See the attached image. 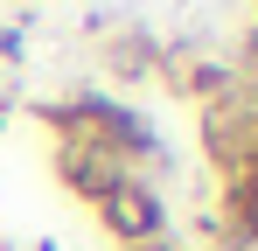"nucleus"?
<instances>
[{
    "label": "nucleus",
    "mask_w": 258,
    "mask_h": 251,
    "mask_svg": "<svg viewBox=\"0 0 258 251\" xmlns=\"http://www.w3.org/2000/svg\"><path fill=\"white\" fill-rule=\"evenodd\" d=\"M35 119L56 133V140H84V147H98V154H112V161L140 167V161H161V133L140 119L133 105H119V98H98V91H84V98H63V105H35Z\"/></svg>",
    "instance_id": "1"
},
{
    "label": "nucleus",
    "mask_w": 258,
    "mask_h": 251,
    "mask_svg": "<svg viewBox=\"0 0 258 251\" xmlns=\"http://www.w3.org/2000/svg\"><path fill=\"white\" fill-rule=\"evenodd\" d=\"M56 181L77 196V203H105L119 181H126V167L112 161V154H98V147H84V140H56Z\"/></svg>",
    "instance_id": "3"
},
{
    "label": "nucleus",
    "mask_w": 258,
    "mask_h": 251,
    "mask_svg": "<svg viewBox=\"0 0 258 251\" xmlns=\"http://www.w3.org/2000/svg\"><path fill=\"white\" fill-rule=\"evenodd\" d=\"M216 244H237V251H258V161L223 174V203H216Z\"/></svg>",
    "instance_id": "4"
},
{
    "label": "nucleus",
    "mask_w": 258,
    "mask_h": 251,
    "mask_svg": "<svg viewBox=\"0 0 258 251\" xmlns=\"http://www.w3.org/2000/svg\"><path fill=\"white\" fill-rule=\"evenodd\" d=\"M251 35H258V21H251Z\"/></svg>",
    "instance_id": "8"
},
{
    "label": "nucleus",
    "mask_w": 258,
    "mask_h": 251,
    "mask_svg": "<svg viewBox=\"0 0 258 251\" xmlns=\"http://www.w3.org/2000/svg\"><path fill=\"white\" fill-rule=\"evenodd\" d=\"M119 251H174V237H147V244H119Z\"/></svg>",
    "instance_id": "5"
},
{
    "label": "nucleus",
    "mask_w": 258,
    "mask_h": 251,
    "mask_svg": "<svg viewBox=\"0 0 258 251\" xmlns=\"http://www.w3.org/2000/svg\"><path fill=\"white\" fill-rule=\"evenodd\" d=\"M210 251H237V244H210Z\"/></svg>",
    "instance_id": "7"
},
{
    "label": "nucleus",
    "mask_w": 258,
    "mask_h": 251,
    "mask_svg": "<svg viewBox=\"0 0 258 251\" xmlns=\"http://www.w3.org/2000/svg\"><path fill=\"white\" fill-rule=\"evenodd\" d=\"M98 223L112 230V244H147V237H168V203L147 174H126L105 203H98Z\"/></svg>",
    "instance_id": "2"
},
{
    "label": "nucleus",
    "mask_w": 258,
    "mask_h": 251,
    "mask_svg": "<svg viewBox=\"0 0 258 251\" xmlns=\"http://www.w3.org/2000/svg\"><path fill=\"white\" fill-rule=\"evenodd\" d=\"M0 126H7V119H0Z\"/></svg>",
    "instance_id": "9"
},
{
    "label": "nucleus",
    "mask_w": 258,
    "mask_h": 251,
    "mask_svg": "<svg viewBox=\"0 0 258 251\" xmlns=\"http://www.w3.org/2000/svg\"><path fill=\"white\" fill-rule=\"evenodd\" d=\"M0 56H21V35H0Z\"/></svg>",
    "instance_id": "6"
}]
</instances>
